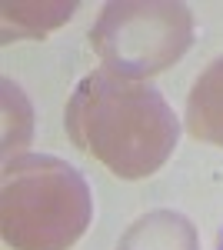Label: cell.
<instances>
[{"mask_svg":"<svg viewBox=\"0 0 223 250\" xmlns=\"http://www.w3.org/2000/svg\"><path fill=\"white\" fill-rule=\"evenodd\" d=\"M67 134L83 154L100 160L120 180H143L170 160L180 140V120L147 80L93 70L67 100Z\"/></svg>","mask_w":223,"mask_h":250,"instance_id":"6da1fadb","label":"cell"},{"mask_svg":"<svg viewBox=\"0 0 223 250\" xmlns=\"http://www.w3.org/2000/svg\"><path fill=\"white\" fill-rule=\"evenodd\" d=\"M93 220V193L74 164L54 154L7 160L0 230L14 250H70Z\"/></svg>","mask_w":223,"mask_h":250,"instance_id":"7a4b0ae2","label":"cell"},{"mask_svg":"<svg viewBox=\"0 0 223 250\" xmlns=\"http://www.w3.org/2000/svg\"><path fill=\"white\" fill-rule=\"evenodd\" d=\"M193 43V14L170 0H113L90 30V47L107 70L147 80L183 57Z\"/></svg>","mask_w":223,"mask_h":250,"instance_id":"3957f363","label":"cell"},{"mask_svg":"<svg viewBox=\"0 0 223 250\" xmlns=\"http://www.w3.org/2000/svg\"><path fill=\"white\" fill-rule=\"evenodd\" d=\"M186 130L190 137L223 147V57H217L186 97Z\"/></svg>","mask_w":223,"mask_h":250,"instance_id":"277c9868","label":"cell"},{"mask_svg":"<svg viewBox=\"0 0 223 250\" xmlns=\"http://www.w3.org/2000/svg\"><path fill=\"white\" fill-rule=\"evenodd\" d=\"M117 250H200L197 230L177 210H153L143 213L130 230L123 233V240Z\"/></svg>","mask_w":223,"mask_h":250,"instance_id":"5b68a950","label":"cell"},{"mask_svg":"<svg viewBox=\"0 0 223 250\" xmlns=\"http://www.w3.org/2000/svg\"><path fill=\"white\" fill-rule=\"evenodd\" d=\"M77 3H3V43L20 37H43L70 20Z\"/></svg>","mask_w":223,"mask_h":250,"instance_id":"8992f818","label":"cell"},{"mask_svg":"<svg viewBox=\"0 0 223 250\" xmlns=\"http://www.w3.org/2000/svg\"><path fill=\"white\" fill-rule=\"evenodd\" d=\"M217 250H223V227H220V233H217Z\"/></svg>","mask_w":223,"mask_h":250,"instance_id":"52a82bcc","label":"cell"}]
</instances>
